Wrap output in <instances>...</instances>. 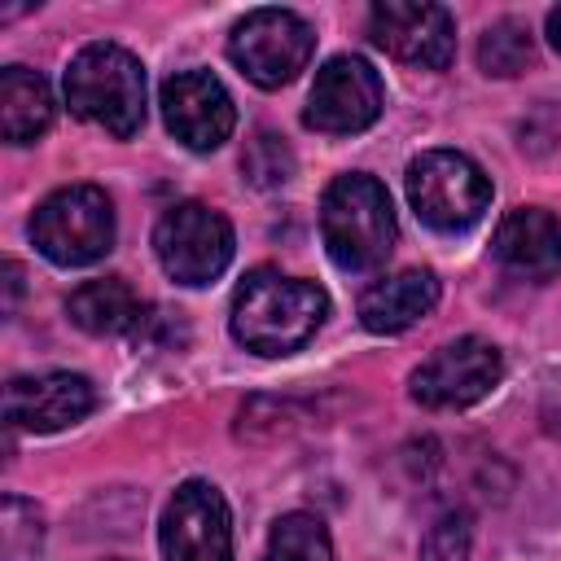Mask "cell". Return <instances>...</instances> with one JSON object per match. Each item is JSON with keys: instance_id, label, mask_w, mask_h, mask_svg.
<instances>
[{"instance_id": "1", "label": "cell", "mask_w": 561, "mask_h": 561, "mask_svg": "<svg viewBox=\"0 0 561 561\" xmlns=\"http://www.w3.org/2000/svg\"><path fill=\"white\" fill-rule=\"evenodd\" d=\"M329 298L316 280L254 267L232 294V337L254 355H289L316 337Z\"/></svg>"}, {"instance_id": "2", "label": "cell", "mask_w": 561, "mask_h": 561, "mask_svg": "<svg viewBox=\"0 0 561 561\" xmlns=\"http://www.w3.org/2000/svg\"><path fill=\"white\" fill-rule=\"evenodd\" d=\"M394 206L381 180L368 171H346L324 188L320 237L342 272H373L394 250Z\"/></svg>"}, {"instance_id": "3", "label": "cell", "mask_w": 561, "mask_h": 561, "mask_svg": "<svg viewBox=\"0 0 561 561\" xmlns=\"http://www.w3.org/2000/svg\"><path fill=\"white\" fill-rule=\"evenodd\" d=\"M66 105L83 123L127 140L145 123V66L118 44H88L66 70Z\"/></svg>"}, {"instance_id": "4", "label": "cell", "mask_w": 561, "mask_h": 561, "mask_svg": "<svg viewBox=\"0 0 561 561\" xmlns=\"http://www.w3.org/2000/svg\"><path fill=\"white\" fill-rule=\"evenodd\" d=\"M35 250L57 267H88L114 245V206L96 184H66L31 215Z\"/></svg>"}, {"instance_id": "5", "label": "cell", "mask_w": 561, "mask_h": 561, "mask_svg": "<svg viewBox=\"0 0 561 561\" xmlns=\"http://www.w3.org/2000/svg\"><path fill=\"white\" fill-rule=\"evenodd\" d=\"M408 202L434 232H465L491 206V180L460 149H425L408 162Z\"/></svg>"}, {"instance_id": "6", "label": "cell", "mask_w": 561, "mask_h": 561, "mask_svg": "<svg viewBox=\"0 0 561 561\" xmlns=\"http://www.w3.org/2000/svg\"><path fill=\"white\" fill-rule=\"evenodd\" d=\"M316 53V31L294 9H250L232 35L228 57L254 88H285L294 83Z\"/></svg>"}, {"instance_id": "7", "label": "cell", "mask_w": 561, "mask_h": 561, "mask_svg": "<svg viewBox=\"0 0 561 561\" xmlns=\"http://www.w3.org/2000/svg\"><path fill=\"white\" fill-rule=\"evenodd\" d=\"M232 224L202 202L171 206L153 228V250L175 285H210L232 263Z\"/></svg>"}, {"instance_id": "8", "label": "cell", "mask_w": 561, "mask_h": 561, "mask_svg": "<svg viewBox=\"0 0 561 561\" xmlns=\"http://www.w3.org/2000/svg\"><path fill=\"white\" fill-rule=\"evenodd\" d=\"M381 105H386L381 75L364 57L342 53V57H329L316 70L302 123L311 131H324V136H355V131L377 123Z\"/></svg>"}, {"instance_id": "9", "label": "cell", "mask_w": 561, "mask_h": 561, "mask_svg": "<svg viewBox=\"0 0 561 561\" xmlns=\"http://www.w3.org/2000/svg\"><path fill=\"white\" fill-rule=\"evenodd\" d=\"M162 561H232V513L215 482L188 478L162 513Z\"/></svg>"}, {"instance_id": "10", "label": "cell", "mask_w": 561, "mask_h": 561, "mask_svg": "<svg viewBox=\"0 0 561 561\" xmlns=\"http://www.w3.org/2000/svg\"><path fill=\"white\" fill-rule=\"evenodd\" d=\"M504 377V355L486 337H456L438 346L416 373H412V399L421 408H469L486 399Z\"/></svg>"}, {"instance_id": "11", "label": "cell", "mask_w": 561, "mask_h": 561, "mask_svg": "<svg viewBox=\"0 0 561 561\" xmlns=\"http://www.w3.org/2000/svg\"><path fill=\"white\" fill-rule=\"evenodd\" d=\"M368 39L425 70H443L456 57V22L443 4H416V0H386L368 9Z\"/></svg>"}, {"instance_id": "12", "label": "cell", "mask_w": 561, "mask_h": 561, "mask_svg": "<svg viewBox=\"0 0 561 561\" xmlns=\"http://www.w3.org/2000/svg\"><path fill=\"white\" fill-rule=\"evenodd\" d=\"M162 118L171 127L175 140H184L197 153L219 149L232 127H237V110L228 88L210 75V70H180L162 83Z\"/></svg>"}, {"instance_id": "13", "label": "cell", "mask_w": 561, "mask_h": 561, "mask_svg": "<svg viewBox=\"0 0 561 561\" xmlns=\"http://www.w3.org/2000/svg\"><path fill=\"white\" fill-rule=\"evenodd\" d=\"M96 408V390L79 373H39L13 377L4 386V421L26 434H53L83 421Z\"/></svg>"}, {"instance_id": "14", "label": "cell", "mask_w": 561, "mask_h": 561, "mask_svg": "<svg viewBox=\"0 0 561 561\" xmlns=\"http://www.w3.org/2000/svg\"><path fill=\"white\" fill-rule=\"evenodd\" d=\"M491 250L513 276L548 280L561 272V219L543 206H517L500 219Z\"/></svg>"}, {"instance_id": "15", "label": "cell", "mask_w": 561, "mask_h": 561, "mask_svg": "<svg viewBox=\"0 0 561 561\" xmlns=\"http://www.w3.org/2000/svg\"><path fill=\"white\" fill-rule=\"evenodd\" d=\"M434 302H438V276L425 267H408L373 280L359 294V324L368 333H403L416 320H425Z\"/></svg>"}, {"instance_id": "16", "label": "cell", "mask_w": 561, "mask_h": 561, "mask_svg": "<svg viewBox=\"0 0 561 561\" xmlns=\"http://www.w3.org/2000/svg\"><path fill=\"white\" fill-rule=\"evenodd\" d=\"M53 123V88L26 66L0 70V131L9 145H31Z\"/></svg>"}, {"instance_id": "17", "label": "cell", "mask_w": 561, "mask_h": 561, "mask_svg": "<svg viewBox=\"0 0 561 561\" xmlns=\"http://www.w3.org/2000/svg\"><path fill=\"white\" fill-rule=\"evenodd\" d=\"M66 311L83 333H96V337H114V333H127L140 324V302L123 276L83 280L66 298Z\"/></svg>"}, {"instance_id": "18", "label": "cell", "mask_w": 561, "mask_h": 561, "mask_svg": "<svg viewBox=\"0 0 561 561\" xmlns=\"http://www.w3.org/2000/svg\"><path fill=\"white\" fill-rule=\"evenodd\" d=\"M259 561H337V557H333V543H329V530L320 526V517L285 513L272 526Z\"/></svg>"}, {"instance_id": "19", "label": "cell", "mask_w": 561, "mask_h": 561, "mask_svg": "<svg viewBox=\"0 0 561 561\" xmlns=\"http://www.w3.org/2000/svg\"><path fill=\"white\" fill-rule=\"evenodd\" d=\"M535 61V39L530 26L517 18H504L495 26H486V35L478 39V66L495 79H513Z\"/></svg>"}, {"instance_id": "20", "label": "cell", "mask_w": 561, "mask_h": 561, "mask_svg": "<svg viewBox=\"0 0 561 561\" xmlns=\"http://www.w3.org/2000/svg\"><path fill=\"white\" fill-rule=\"evenodd\" d=\"M44 543V517L35 504L22 495H4V517H0V552L4 561H35Z\"/></svg>"}, {"instance_id": "21", "label": "cell", "mask_w": 561, "mask_h": 561, "mask_svg": "<svg viewBox=\"0 0 561 561\" xmlns=\"http://www.w3.org/2000/svg\"><path fill=\"white\" fill-rule=\"evenodd\" d=\"M469 543H473V517L465 508H447L425 530L416 561H469Z\"/></svg>"}, {"instance_id": "22", "label": "cell", "mask_w": 561, "mask_h": 561, "mask_svg": "<svg viewBox=\"0 0 561 561\" xmlns=\"http://www.w3.org/2000/svg\"><path fill=\"white\" fill-rule=\"evenodd\" d=\"M241 171L250 175V184L276 188V184H285V180L294 175V153L280 145V136L259 131V136L245 145V153H241Z\"/></svg>"}, {"instance_id": "23", "label": "cell", "mask_w": 561, "mask_h": 561, "mask_svg": "<svg viewBox=\"0 0 561 561\" xmlns=\"http://www.w3.org/2000/svg\"><path fill=\"white\" fill-rule=\"evenodd\" d=\"M548 39H552V48L561 53V4L548 13Z\"/></svg>"}]
</instances>
